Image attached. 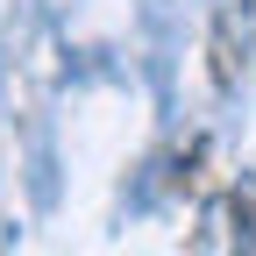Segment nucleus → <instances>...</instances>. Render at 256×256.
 <instances>
[{
  "label": "nucleus",
  "mask_w": 256,
  "mask_h": 256,
  "mask_svg": "<svg viewBox=\"0 0 256 256\" xmlns=\"http://www.w3.org/2000/svg\"><path fill=\"white\" fill-rule=\"evenodd\" d=\"M235 242H242V256L256 249V192H249V185L235 192Z\"/></svg>",
  "instance_id": "1"
}]
</instances>
